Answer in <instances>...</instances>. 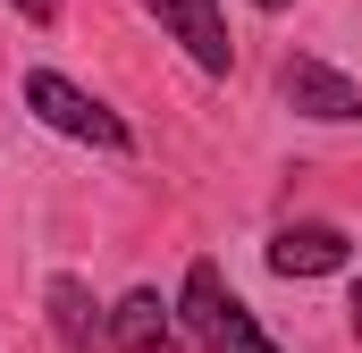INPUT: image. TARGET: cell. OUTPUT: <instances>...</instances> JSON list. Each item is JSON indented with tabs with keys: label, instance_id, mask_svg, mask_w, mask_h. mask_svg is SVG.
<instances>
[{
	"label": "cell",
	"instance_id": "obj_1",
	"mask_svg": "<svg viewBox=\"0 0 362 353\" xmlns=\"http://www.w3.org/2000/svg\"><path fill=\"white\" fill-rule=\"evenodd\" d=\"M177 328H185L202 353H286L270 328L228 294L219 261H194V269H185V286H177Z\"/></svg>",
	"mask_w": 362,
	"mask_h": 353
},
{
	"label": "cell",
	"instance_id": "obj_2",
	"mask_svg": "<svg viewBox=\"0 0 362 353\" xmlns=\"http://www.w3.org/2000/svg\"><path fill=\"white\" fill-rule=\"evenodd\" d=\"M25 109H34L51 135H76V143H93V152H135L127 118H118L110 101H93L85 85H68L59 68H25Z\"/></svg>",
	"mask_w": 362,
	"mask_h": 353
},
{
	"label": "cell",
	"instance_id": "obj_3",
	"mask_svg": "<svg viewBox=\"0 0 362 353\" xmlns=\"http://www.w3.org/2000/svg\"><path fill=\"white\" fill-rule=\"evenodd\" d=\"M152 17H160V34L185 42V59L202 68V76H228L236 68V42H228V17H219V0H144Z\"/></svg>",
	"mask_w": 362,
	"mask_h": 353
},
{
	"label": "cell",
	"instance_id": "obj_4",
	"mask_svg": "<svg viewBox=\"0 0 362 353\" xmlns=\"http://www.w3.org/2000/svg\"><path fill=\"white\" fill-rule=\"evenodd\" d=\"M278 92L295 118H320V126H354L362 118V85H346L329 59H286L278 68Z\"/></svg>",
	"mask_w": 362,
	"mask_h": 353
},
{
	"label": "cell",
	"instance_id": "obj_5",
	"mask_svg": "<svg viewBox=\"0 0 362 353\" xmlns=\"http://www.w3.org/2000/svg\"><path fill=\"white\" fill-rule=\"evenodd\" d=\"M346 261H354V236L329 227V219H295V227L270 236V269L278 277H329V269H346Z\"/></svg>",
	"mask_w": 362,
	"mask_h": 353
},
{
	"label": "cell",
	"instance_id": "obj_6",
	"mask_svg": "<svg viewBox=\"0 0 362 353\" xmlns=\"http://www.w3.org/2000/svg\"><path fill=\"white\" fill-rule=\"evenodd\" d=\"M185 328H177V303H160L152 286H135V294H118L110 303V345L118 353H169Z\"/></svg>",
	"mask_w": 362,
	"mask_h": 353
},
{
	"label": "cell",
	"instance_id": "obj_7",
	"mask_svg": "<svg viewBox=\"0 0 362 353\" xmlns=\"http://www.w3.org/2000/svg\"><path fill=\"white\" fill-rule=\"evenodd\" d=\"M42 303H51V337H59L68 353L110 345V311L85 294V277H51V286H42Z\"/></svg>",
	"mask_w": 362,
	"mask_h": 353
},
{
	"label": "cell",
	"instance_id": "obj_8",
	"mask_svg": "<svg viewBox=\"0 0 362 353\" xmlns=\"http://www.w3.org/2000/svg\"><path fill=\"white\" fill-rule=\"evenodd\" d=\"M8 8H17L25 25H51V17H59V0H8Z\"/></svg>",
	"mask_w": 362,
	"mask_h": 353
},
{
	"label": "cell",
	"instance_id": "obj_9",
	"mask_svg": "<svg viewBox=\"0 0 362 353\" xmlns=\"http://www.w3.org/2000/svg\"><path fill=\"white\" fill-rule=\"evenodd\" d=\"M346 320H354V337H362V277H354V294H346Z\"/></svg>",
	"mask_w": 362,
	"mask_h": 353
},
{
	"label": "cell",
	"instance_id": "obj_10",
	"mask_svg": "<svg viewBox=\"0 0 362 353\" xmlns=\"http://www.w3.org/2000/svg\"><path fill=\"white\" fill-rule=\"evenodd\" d=\"M253 8H270V17H278V8H286V0H253Z\"/></svg>",
	"mask_w": 362,
	"mask_h": 353
}]
</instances>
